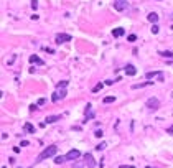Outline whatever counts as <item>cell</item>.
<instances>
[{
    "label": "cell",
    "instance_id": "cell-1",
    "mask_svg": "<svg viewBox=\"0 0 173 168\" xmlns=\"http://www.w3.org/2000/svg\"><path fill=\"white\" fill-rule=\"evenodd\" d=\"M56 152H58V147H56V145H50V147H46V148H45L43 152H41L40 155L36 157V163L43 162V160L50 158V157H54V153H56Z\"/></svg>",
    "mask_w": 173,
    "mask_h": 168
},
{
    "label": "cell",
    "instance_id": "cell-2",
    "mask_svg": "<svg viewBox=\"0 0 173 168\" xmlns=\"http://www.w3.org/2000/svg\"><path fill=\"white\" fill-rule=\"evenodd\" d=\"M66 94H68L66 87H56V89H54V92H53V96H51V101H53V102L63 101L64 97H66Z\"/></svg>",
    "mask_w": 173,
    "mask_h": 168
},
{
    "label": "cell",
    "instance_id": "cell-3",
    "mask_svg": "<svg viewBox=\"0 0 173 168\" xmlns=\"http://www.w3.org/2000/svg\"><path fill=\"white\" fill-rule=\"evenodd\" d=\"M145 107H148L150 110H157L158 107H160V101H158L157 97H150V99H147V102H145Z\"/></svg>",
    "mask_w": 173,
    "mask_h": 168
},
{
    "label": "cell",
    "instance_id": "cell-4",
    "mask_svg": "<svg viewBox=\"0 0 173 168\" xmlns=\"http://www.w3.org/2000/svg\"><path fill=\"white\" fill-rule=\"evenodd\" d=\"M73 38H71V35H68V33H58L56 36H54V41L56 43H66V41H71Z\"/></svg>",
    "mask_w": 173,
    "mask_h": 168
},
{
    "label": "cell",
    "instance_id": "cell-5",
    "mask_svg": "<svg viewBox=\"0 0 173 168\" xmlns=\"http://www.w3.org/2000/svg\"><path fill=\"white\" fill-rule=\"evenodd\" d=\"M64 157H66V160H69V162H71V160H78V158H81V152H79L78 148H73V150H69Z\"/></svg>",
    "mask_w": 173,
    "mask_h": 168
},
{
    "label": "cell",
    "instance_id": "cell-6",
    "mask_svg": "<svg viewBox=\"0 0 173 168\" xmlns=\"http://www.w3.org/2000/svg\"><path fill=\"white\" fill-rule=\"evenodd\" d=\"M114 7H116L117 12H124V10H127L129 3H127L125 0H116V2H114Z\"/></svg>",
    "mask_w": 173,
    "mask_h": 168
},
{
    "label": "cell",
    "instance_id": "cell-7",
    "mask_svg": "<svg viewBox=\"0 0 173 168\" xmlns=\"http://www.w3.org/2000/svg\"><path fill=\"white\" fill-rule=\"evenodd\" d=\"M82 158L86 160V166L88 168H96V160H94V157H92L91 153H86Z\"/></svg>",
    "mask_w": 173,
    "mask_h": 168
},
{
    "label": "cell",
    "instance_id": "cell-8",
    "mask_svg": "<svg viewBox=\"0 0 173 168\" xmlns=\"http://www.w3.org/2000/svg\"><path fill=\"white\" fill-rule=\"evenodd\" d=\"M145 78H147L148 81H150V79H153V78H158V81H162L165 76H163V73H160V71H150V73H147V74H145Z\"/></svg>",
    "mask_w": 173,
    "mask_h": 168
},
{
    "label": "cell",
    "instance_id": "cell-9",
    "mask_svg": "<svg viewBox=\"0 0 173 168\" xmlns=\"http://www.w3.org/2000/svg\"><path fill=\"white\" fill-rule=\"evenodd\" d=\"M30 63H32V64H40V66L45 64V61L40 58V56H36V54H32V56H30Z\"/></svg>",
    "mask_w": 173,
    "mask_h": 168
},
{
    "label": "cell",
    "instance_id": "cell-10",
    "mask_svg": "<svg viewBox=\"0 0 173 168\" xmlns=\"http://www.w3.org/2000/svg\"><path fill=\"white\" fill-rule=\"evenodd\" d=\"M124 35H125V30H124L122 26H120V28H114V30H112V36H114V38L124 36Z\"/></svg>",
    "mask_w": 173,
    "mask_h": 168
},
{
    "label": "cell",
    "instance_id": "cell-11",
    "mask_svg": "<svg viewBox=\"0 0 173 168\" xmlns=\"http://www.w3.org/2000/svg\"><path fill=\"white\" fill-rule=\"evenodd\" d=\"M91 104H88L86 106V117H84V120H89V119H94V112L91 110Z\"/></svg>",
    "mask_w": 173,
    "mask_h": 168
},
{
    "label": "cell",
    "instance_id": "cell-12",
    "mask_svg": "<svg viewBox=\"0 0 173 168\" xmlns=\"http://www.w3.org/2000/svg\"><path fill=\"white\" fill-rule=\"evenodd\" d=\"M135 73H137V69L134 68L132 64H127V66H125V74H129V76H135Z\"/></svg>",
    "mask_w": 173,
    "mask_h": 168
},
{
    "label": "cell",
    "instance_id": "cell-13",
    "mask_svg": "<svg viewBox=\"0 0 173 168\" xmlns=\"http://www.w3.org/2000/svg\"><path fill=\"white\" fill-rule=\"evenodd\" d=\"M148 22L150 23H157L158 22V13H155V12H152V13H148Z\"/></svg>",
    "mask_w": 173,
    "mask_h": 168
},
{
    "label": "cell",
    "instance_id": "cell-14",
    "mask_svg": "<svg viewBox=\"0 0 173 168\" xmlns=\"http://www.w3.org/2000/svg\"><path fill=\"white\" fill-rule=\"evenodd\" d=\"M61 119V115H50L46 117V124H53V122H58Z\"/></svg>",
    "mask_w": 173,
    "mask_h": 168
},
{
    "label": "cell",
    "instance_id": "cell-15",
    "mask_svg": "<svg viewBox=\"0 0 173 168\" xmlns=\"http://www.w3.org/2000/svg\"><path fill=\"white\" fill-rule=\"evenodd\" d=\"M23 130L28 132V134H33V132H35V127H33L32 124H30V122H26V124L23 125Z\"/></svg>",
    "mask_w": 173,
    "mask_h": 168
},
{
    "label": "cell",
    "instance_id": "cell-16",
    "mask_svg": "<svg viewBox=\"0 0 173 168\" xmlns=\"http://www.w3.org/2000/svg\"><path fill=\"white\" fill-rule=\"evenodd\" d=\"M158 54H160L162 58H170V59H173V51H160Z\"/></svg>",
    "mask_w": 173,
    "mask_h": 168
},
{
    "label": "cell",
    "instance_id": "cell-17",
    "mask_svg": "<svg viewBox=\"0 0 173 168\" xmlns=\"http://www.w3.org/2000/svg\"><path fill=\"white\" fill-rule=\"evenodd\" d=\"M152 84V81H145V82H142V84H135V86H132V89H140V87H143V86H150Z\"/></svg>",
    "mask_w": 173,
    "mask_h": 168
},
{
    "label": "cell",
    "instance_id": "cell-18",
    "mask_svg": "<svg viewBox=\"0 0 173 168\" xmlns=\"http://www.w3.org/2000/svg\"><path fill=\"white\" fill-rule=\"evenodd\" d=\"M86 165V160H79V162H76L74 165H73V168H82Z\"/></svg>",
    "mask_w": 173,
    "mask_h": 168
},
{
    "label": "cell",
    "instance_id": "cell-19",
    "mask_svg": "<svg viewBox=\"0 0 173 168\" xmlns=\"http://www.w3.org/2000/svg\"><path fill=\"white\" fill-rule=\"evenodd\" d=\"M114 101H116V97H114V96H109V97H104L102 102H104V104H110V102H114Z\"/></svg>",
    "mask_w": 173,
    "mask_h": 168
},
{
    "label": "cell",
    "instance_id": "cell-20",
    "mask_svg": "<svg viewBox=\"0 0 173 168\" xmlns=\"http://www.w3.org/2000/svg\"><path fill=\"white\" fill-rule=\"evenodd\" d=\"M64 160H66V157H56V158H54V163H56V165H61V163H64Z\"/></svg>",
    "mask_w": 173,
    "mask_h": 168
},
{
    "label": "cell",
    "instance_id": "cell-21",
    "mask_svg": "<svg viewBox=\"0 0 173 168\" xmlns=\"http://www.w3.org/2000/svg\"><path fill=\"white\" fill-rule=\"evenodd\" d=\"M158 31H160V28H158V25H157V23H153V25H152V33H153V35H157Z\"/></svg>",
    "mask_w": 173,
    "mask_h": 168
},
{
    "label": "cell",
    "instance_id": "cell-22",
    "mask_svg": "<svg viewBox=\"0 0 173 168\" xmlns=\"http://www.w3.org/2000/svg\"><path fill=\"white\" fill-rule=\"evenodd\" d=\"M102 86H104V82H99V84H97V86H96V87H94V89H92V92H99V91H101V89H102Z\"/></svg>",
    "mask_w": 173,
    "mask_h": 168
},
{
    "label": "cell",
    "instance_id": "cell-23",
    "mask_svg": "<svg viewBox=\"0 0 173 168\" xmlns=\"http://www.w3.org/2000/svg\"><path fill=\"white\" fill-rule=\"evenodd\" d=\"M56 87H68V81H60L56 84Z\"/></svg>",
    "mask_w": 173,
    "mask_h": 168
},
{
    "label": "cell",
    "instance_id": "cell-24",
    "mask_svg": "<svg viewBox=\"0 0 173 168\" xmlns=\"http://www.w3.org/2000/svg\"><path fill=\"white\" fill-rule=\"evenodd\" d=\"M106 147H107V143H106V142H101V143H99L97 147H96V148H97V150H104Z\"/></svg>",
    "mask_w": 173,
    "mask_h": 168
},
{
    "label": "cell",
    "instance_id": "cell-25",
    "mask_svg": "<svg viewBox=\"0 0 173 168\" xmlns=\"http://www.w3.org/2000/svg\"><path fill=\"white\" fill-rule=\"evenodd\" d=\"M30 2H32V8L36 10L38 8V0H30Z\"/></svg>",
    "mask_w": 173,
    "mask_h": 168
},
{
    "label": "cell",
    "instance_id": "cell-26",
    "mask_svg": "<svg viewBox=\"0 0 173 168\" xmlns=\"http://www.w3.org/2000/svg\"><path fill=\"white\" fill-rule=\"evenodd\" d=\"M127 40H129V41H132V43H134V41L137 40V36H135V35H129V36H127Z\"/></svg>",
    "mask_w": 173,
    "mask_h": 168
},
{
    "label": "cell",
    "instance_id": "cell-27",
    "mask_svg": "<svg viewBox=\"0 0 173 168\" xmlns=\"http://www.w3.org/2000/svg\"><path fill=\"white\" fill-rule=\"evenodd\" d=\"M28 145H30L28 140H22V142H20V147H28Z\"/></svg>",
    "mask_w": 173,
    "mask_h": 168
},
{
    "label": "cell",
    "instance_id": "cell-28",
    "mask_svg": "<svg viewBox=\"0 0 173 168\" xmlns=\"http://www.w3.org/2000/svg\"><path fill=\"white\" fill-rule=\"evenodd\" d=\"M94 135H96V137H97V138H101V137H102L104 134H102V130H96V132H94Z\"/></svg>",
    "mask_w": 173,
    "mask_h": 168
},
{
    "label": "cell",
    "instance_id": "cell-29",
    "mask_svg": "<svg viewBox=\"0 0 173 168\" xmlns=\"http://www.w3.org/2000/svg\"><path fill=\"white\" fill-rule=\"evenodd\" d=\"M36 104H38V106H43V104H45V99H43V97H41V99H38Z\"/></svg>",
    "mask_w": 173,
    "mask_h": 168
},
{
    "label": "cell",
    "instance_id": "cell-30",
    "mask_svg": "<svg viewBox=\"0 0 173 168\" xmlns=\"http://www.w3.org/2000/svg\"><path fill=\"white\" fill-rule=\"evenodd\" d=\"M112 82H116V81H110V79H107V81H104V84H107V86H110Z\"/></svg>",
    "mask_w": 173,
    "mask_h": 168
},
{
    "label": "cell",
    "instance_id": "cell-31",
    "mask_svg": "<svg viewBox=\"0 0 173 168\" xmlns=\"http://www.w3.org/2000/svg\"><path fill=\"white\" fill-rule=\"evenodd\" d=\"M120 168H135V166H132V165H120Z\"/></svg>",
    "mask_w": 173,
    "mask_h": 168
},
{
    "label": "cell",
    "instance_id": "cell-32",
    "mask_svg": "<svg viewBox=\"0 0 173 168\" xmlns=\"http://www.w3.org/2000/svg\"><path fill=\"white\" fill-rule=\"evenodd\" d=\"M170 17H171V20H173V12H171V15H170Z\"/></svg>",
    "mask_w": 173,
    "mask_h": 168
},
{
    "label": "cell",
    "instance_id": "cell-33",
    "mask_svg": "<svg viewBox=\"0 0 173 168\" xmlns=\"http://www.w3.org/2000/svg\"><path fill=\"white\" fill-rule=\"evenodd\" d=\"M145 168H152V166H145Z\"/></svg>",
    "mask_w": 173,
    "mask_h": 168
}]
</instances>
